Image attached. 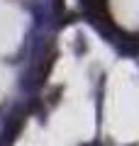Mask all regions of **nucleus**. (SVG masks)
I'll use <instances>...</instances> for the list:
<instances>
[{"mask_svg":"<svg viewBox=\"0 0 139 146\" xmlns=\"http://www.w3.org/2000/svg\"><path fill=\"white\" fill-rule=\"evenodd\" d=\"M129 146H137V144H129Z\"/></svg>","mask_w":139,"mask_h":146,"instance_id":"423d86ee","label":"nucleus"},{"mask_svg":"<svg viewBox=\"0 0 139 146\" xmlns=\"http://www.w3.org/2000/svg\"><path fill=\"white\" fill-rule=\"evenodd\" d=\"M54 10H56L59 15H63V10H66V3H63V0H54Z\"/></svg>","mask_w":139,"mask_h":146,"instance_id":"39448f33","label":"nucleus"},{"mask_svg":"<svg viewBox=\"0 0 139 146\" xmlns=\"http://www.w3.org/2000/svg\"><path fill=\"white\" fill-rule=\"evenodd\" d=\"M25 119H27V115L25 112H12L10 117H7V122H5V129H3V144L0 146H12L17 141V136L22 134V129H25Z\"/></svg>","mask_w":139,"mask_h":146,"instance_id":"f257e3e1","label":"nucleus"},{"mask_svg":"<svg viewBox=\"0 0 139 146\" xmlns=\"http://www.w3.org/2000/svg\"><path fill=\"white\" fill-rule=\"evenodd\" d=\"M56 58H59V54L56 51H51L49 56H46V63L41 61V66H39V76H37V83H46V78H49V73H51V68H54V63H56Z\"/></svg>","mask_w":139,"mask_h":146,"instance_id":"f03ea898","label":"nucleus"},{"mask_svg":"<svg viewBox=\"0 0 139 146\" xmlns=\"http://www.w3.org/2000/svg\"><path fill=\"white\" fill-rule=\"evenodd\" d=\"M73 20H76V12H68V15H61V20H59V27H63V25H71Z\"/></svg>","mask_w":139,"mask_h":146,"instance_id":"20e7f679","label":"nucleus"},{"mask_svg":"<svg viewBox=\"0 0 139 146\" xmlns=\"http://www.w3.org/2000/svg\"><path fill=\"white\" fill-rule=\"evenodd\" d=\"M63 93V85H56V88L51 90V95H49V105H59V98H61Z\"/></svg>","mask_w":139,"mask_h":146,"instance_id":"7ed1b4c3","label":"nucleus"}]
</instances>
